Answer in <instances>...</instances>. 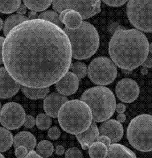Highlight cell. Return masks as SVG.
I'll list each match as a JSON object with an SVG mask.
<instances>
[{"label":"cell","instance_id":"8992f818","mask_svg":"<svg viewBox=\"0 0 152 158\" xmlns=\"http://www.w3.org/2000/svg\"><path fill=\"white\" fill-rule=\"evenodd\" d=\"M127 137L136 150L152 151V115L142 114L133 118L128 125Z\"/></svg>","mask_w":152,"mask_h":158},{"label":"cell","instance_id":"74e56055","mask_svg":"<svg viewBox=\"0 0 152 158\" xmlns=\"http://www.w3.org/2000/svg\"><path fill=\"white\" fill-rule=\"evenodd\" d=\"M4 38L0 36V64L3 63V59H2V50H3V46L4 43Z\"/></svg>","mask_w":152,"mask_h":158},{"label":"cell","instance_id":"8d00e7d4","mask_svg":"<svg viewBox=\"0 0 152 158\" xmlns=\"http://www.w3.org/2000/svg\"><path fill=\"white\" fill-rule=\"evenodd\" d=\"M126 107L123 104L119 103L116 105L115 110L117 112L119 113H123L126 111Z\"/></svg>","mask_w":152,"mask_h":158},{"label":"cell","instance_id":"3957f363","mask_svg":"<svg viewBox=\"0 0 152 158\" xmlns=\"http://www.w3.org/2000/svg\"><path fill=\"white\" fill-rule=\"evenodd\" d=\"M58 117L62 129L75 135L88 129L93 120L90 107L81 100L67 101L60 109Z\"/></svg>","mask_w":152,"mask_h":158},{"label":"cell","instance_id":"44dd1931","mask_svg":"<svg viewBox=\"0 0 152 158\" xmlns=\"http://www.w3.org/2000/svg\"><path fill=\"white\" fill-rule=\"evenodd\" d=\"M29 20L28 17L21 15H13L9 16L5 21L3 26V33L6 36L10 30L15 26L20 24L23 21Z\"/></svg>","mask_w":152,"mask_h":158},{"label":"cell","instance_id":"603a6c76","mask_svg":"<svg viewBox=\"0 0 152 158\" xmlns=\"http://www.w3.org/2000/svg\"><path fill=\"white\" fill-rule=\"evenodd\" d=\"M53 0H23L27 8L35 12H41L48 8Z\"/></svg>","mask_w":152,"mask_h":158},{"label":"cell","instance_id":"60d3db41","mask_svg":"<svg viewBox=\"0 0 152 158\" xmlns=\"http://www.w3.org/2000/svg\"><path fill=\"white\" fill-rule=\"evenodd\" d=\"M55 152L56 154L58 155H62L64 153V148L63 146L61 145H59L56 147V149H55Z\"/></svg>","mask_w":152,"mask_h":158},{"label":"cell","instance_id":"f546056e","mask_svg":"<svg viewBox=\"0 0 152 158\" xmlns=\"http://www.w3.org/2000/svg\"><path fill=\"white\" fill-rule=\"evenodd\" d=\"M65 157L67 158H82L83 154L78 148L72 147L66 151Z\"/></svg>","mask_w":152,"mask_h":158},{"label":"cell","instance_id":"e0dca14e","mask_svg":"<svg viewBox=\"0 0 152 158\" xmlns=\"http://www.w3.org/2000/svg\"><path fill=\"white\" fill-rule=\"evenodd\" d=\"M59 17L66 28L70 29L79 28L82 24L83 19L78 12L72 9H66L62 11Z\"/></svg>","mask_w":152,"mask_h":158},{"label":"cell","instance_id":"7402d4cb","mask_svg":"<svg viewBox=\"0 0 152 158\" xmlns=\"http://www.w3.org/2000/svg\"><path fill=\"white\" fill-rule=\"evenodd\" d=\"M88 154L91 158H107L108 147L103 143L97 141L90 146Z\"/></svg>","mask_w":152,"mask_h":158},{"label":"cell","instance_id":"d6a6232c","mask_svg":"<svg viewBox=\"0 0 152 158\" xmlns=\"http://www.w3.org/2000/svg\"><path fill=\"white\" fill-rule=\"evenodd\" d=\"M103 2L109 6L118 7L125 4L128 0H102Z\"/></svg>","mask_w":152,"mask_h":158},{"label":"cell","instance_id":"7a4b0ae2","mask_svg":"<svg viewBox=\"0 0 152 158\" xmlns=\"http://www.w3.org/2000/svg\"><path fill=\"white\" fill-rule=\"evenodd\" d=\"M112 60L119 68L132 71L142 65L149 52L146 35L140 30L120 29L116 31L109 45Z\"/></svg>","mask_w":152,"mask_h":158},{"label":"cell","instance_id":"ac0fdd59","mask_svg":"<svg viewBox=\"0 0 152 158\" xmlns=\"http://www.w3.org/2000/svg\"><path fill=\"white\" fill-rule=\"evenodd\" d=\"M13 146L16 148L20 146H24L28 151L32 150L36 145V139L33 134L27 132L22 131L17 133L13 139Z\"/></svg>","mask_w":152,"mask_h":158},{"label":"cell","instance_id":"ee69618b","mask_svg":"<svg viewBox=\"0 0 152 158\" xmlns=\"http://www.w3.org/2000/svg\"><path fill=\"white\" fill-rule=\"evenodd\" d=\"M141 73H142V74H143V75H146V74H147V73H148V69H147V68L146 67H144V68L143 69H142V70H141Z\"/></svg>","mask_w":152,"mask_h":158},{"label":"cell","instance_id":"2e32d148","mask_svg":"<svg viewBox=\"0 0 152 158\" xmlns=\"http://www.w3.org/2000/svg\"><path fill=\"white\" fill-rule=\"evenodd\" d=\"M100 136L99 129L95 122H92L90 126L88 129L82 133L76 135V137L80 145L83 150H88L90 146L94 142L98 140Z\"/></svg>","mask_w":152,"mask_h":158},{"label":"cell","instance_id":"83f0119b","mask_svg":"<svg viewBox=\"0 0 152 158\" xmlns=\"http://www.w3.org/2000/svg\"><path fill=\"white\" fill-rule=\"evenodd\" d=\"M70 69L71 72L78 77L79 80L84 78L87 73L86 65L80 62H76L71 64Z\"/></svg>","mask_w":152,"mask_h":158},{"label":"cell","instance_id":"4fadbf2b","mask_svg":"<svg viewBox=\"0 0 152 158\" xmlns=\"http://www.w3.org/2000/svg\"><path fill=\"white\" fill-rule=\"evenodd\" d=\"M79 79L71 71H68L56 83V88L59 93L64 96L74 94L78 90Z\"/></svg>","mask_w":152,"mask_h":158},{"label":"cell","instance_id":"9a60e30c","mask_svg":"<svg viewBox=\"0 0 152 158\" xmlns=\"http://www.w3.org/2000/svg\"><path fill=\"white\" fill-rule=\"evenodd\" d=\"M67 101L68 98L66 96L60 93H53L46 96L44 100V109L45 113L51 117H58L60 109Z\"/></svg>","mask_w":152,"mask_h":158},{"label":"cell","instance_id":"4dcf8cb0","mask_svg":"<svg viewBox=\"0 0 152 158\" xmlns=\"http://www.w3.org/2000/svg\"><path fill=\"white\" fill-rule=\"evenodd\" d=\"M60 134H61L60 131L58 128V127L56 126L53 127L51 128H50L48 132V137L52 140L58 139V138L60 137Z\"/></svg>","mask_w":152,"mask_h":158},{"label":"cell","instance_id":"ba28073f","mask_svg":"<svg viewBox=\"0 0 152 158\" xmlns=\"http://www.w3.org/2000/svg\"><path fill=\"white\" fill-rule=\"evenodd\" d=\"M116 64L110 59L99 56L91 62L87 74L91 81L100 86H106L112 83L117 76Z\"/></svg>","mask_w":152,"mask_h":158},{"label":"cell","instance_id":"6da1fadb","mask_svg":"<svg viewBox=\"0 0 152 158\" xmlns=\"http://www.w3.org/2000/svg\"><path fill=\"white\" fill-rule=\"evenodd\" d=\"M72 47L64 29L43 19L28 20L10 30L5 39V68L21 85L48 87L68 71Z\"/></svg>","mask_w":152,"mask_h":158},{"label":"cell","instance_id":"f35d334b","mask_svg":"<svg viewBox=\"0 0 152 158\" xmlns=\"http://www.w3.org/2000/svg\"><path fill=\"white\" fill-rule=\"evenodd\" d=\"M25 158H41V156L38 154L37 152L33 151V150L29 151Z\"/></svg>","mask_w":152,"mask_h":158},{"label":"cell","instance_id":"d590c367","mask_svg":"<svg viewBox=\"0 0 152 158\" xmlns=\"http://www.w3.org/2000/svg\"><path fill=\"white\" fill-rule=\"evenodd\" d=\"M142 66L146 68H152V54L149 53L147 58L142 64Z\"/></svg>","mask_w":152,"mask_h":158},{"label":"cell","instance_id":"1f68e13d","mask_svg":"<svg viewBox=\"0 0 152 158\" xmlns=\"http://www.w3.org/2000/svg\"><path fill=\"white\" fill-rule=\"evenodd\" d=\"M28 152V150L24 146H18L16 148L15 150V155L17 158H25Z\"/></svg>","mask_w":152,"mask_h":158},{"label":"cell","instance_id":"681fc988","mask_svg":"<svg viewBox=\"0 0 152 158\" xmlns=\"http://www.w3.org/2000/svg\"></svg>","mask_w":152,"mask_h":158},{"label":"cell","instance_id":"ab89813d","mask_svg":"<svg viewBox=\"0 0 152 158\" xmlns=\"http://www.w3.org/2000/svg\"><path fill=\"white\" fill-rule=\"evenodd\" d=\"M27 6L24 4H21L20 6L18 7V8L17 9V12L18 13V14L23 15L27 12Z\"/></svg>","mask_w":152,"mask_h":158},{"label":"cell","instance_id":"7dc6e473","mask_svg":"<svg viewBox=\"0 0 152 158\" xmlns=\"http://www.w3.org/2000/svg\"><path fill=\"white\" fill-rule=\"evenodd\" d=\"M0 158H4V156L0 153Z\"/></svg>","mask_w":152,"mask_h":158},{"label":"cell","instance_id":"d4e9b609","mask_svg":"<svg viewBox=\"0 0 152 158\" xmlns=\"http://www.w3.org/2000/svg\"><path fill=\"white\" fill-rule=\"evenodd\" d=\"M21 4V0H0V12L5 14L17 11Z\"/></svg>","mask_w":152,"mask_h":158},{"label":"cell","instance_id":"836d02e7","mask_svg":"<svg viewBox=\"0 0 152 158\" xmlns=\"http://www.w3.org/2000/svg\"><path fill=\"white\" fill-rule=\"evenodd\" d=\"M36 124V120L35 118L31 115H27L25 117L24 125L27 128H32Z\"/></svg>","mask_w":152,"mask_h":158},{"label":"cell","instance_id":"277c9868","mask_svg":"<svg viewBox=\"0 0 152 158\" xmlns=\"http://www.w3.org/2000/svg\"><path fill=\"white\" fill-rule=\"evenodd\" d=\"M64 30L70 39L74 58H90L97 51L100 43L98 32L90 23L83 21L76 29L65 27Z\"/></svg>","mask_w":152,"mask_h":158},{"label":"cell","instance_id":"5bb4252c","mask_svg":"<svg viewBox=\"0 0 152 158\" xmlns=\"http://www.w3.org/2000/svg\"><path fill=\"white\" fill-rule=\"evenodd\" d=\"M123 132V127L121 123L114 119L105 121L99 127L100 134L106 135L113 143L119 142L122 139Z\"/></svg>","mask_w":152,"mask_h":158},{"label":"cell","instance_id":"484cf974","mask_svg":"<svg viewBox=\"0 0 152 158\" xmlns=\"http://www.w3.org/2000/svg\"><path fill=\"white\" fill-rule=\"evenodd\" d=\"M54 151V146L48 140H43L36 147V152L41 158H48L52 155Z\"/></svg>","mask_w":152,"mask_h":158},{"label":"cell","instance_id":"5b68a950","mask_svg":"<svg viewBox=\"0 0 152 158\" xmlns=\"http://www.w3.org/2000/svg\"><path fill=\"white\" fill-rule=\"evenodd\" d=\"M80 100L90 107L95 122L107 120L115 112V96L110 89L105 86L99 85L87 89L82 94Z\"/></svg>","mask_w":152,"mask_h":158},{"label":"cell","instance_id":"f1b7e54d","mask_svg":"<svg viewBox=\"0 0 152 158\" xmlns=\"http://www.w3.org/2000/svg\"><path fill=\"white\" fill-rule=\"evenodd\" d=\"M36 124L39 129L41 130L48 129L52 124V120L51 117L47 114L41 113L36 117Z\"/></svg>","mask_w":152,"mask_h":158},{"label":"cell","instance_id":"c3c4849f","mask_svg":"<svg viewBox=\"0 0 152 158\" xmlns=\"http://www.w3.org/2000/svg\"><path fill=\"white\" fill-rule=\"evenodd\" d=\"M0 108H1V102H0Z\"/></svg>","mask_w":152,"mask_h":158},{"label":"cell","instance_id":"d6986e66","mask_svg":"<svg viewBox=\"0 0 152 158\" xmlns=\"http://www.w3.org/2000/svg\"><path fill=\"white\" fill-rule=\"evenodd\" d=\"M107 158H137V156L128 147L114 143L108 147Z\"/></svg>","mask_w":152,"mask_h":158},{"label":"cell","instance_id":"9c48e42d","mask_svg":"<svg viewBox=\"0 0 152 158\" xmlns=\"http://www.w3.org/2000/svg\"><path fill=\"white\" fill-rule=\"evenodd\" d=\"M52 7L61 13L66 9L78 12L83 19H87L101 12V0H53Z\"/></svg>","mask_w":152,"mask_h":158},{"label":"cell","instance_id":"f907efd6","mask_svg":"<svg viewBox=\"0 0 152 158\" xmlns=\"http://www.w3.org/2000/svg\"></svg>","mask_w":152,"mask_h":158},{"label":"cell","instance_id":"e575fe53","mask_svg":"<svg viewBox=\"0 0 152 158\" xmlns=\"http://www.w3.org/2000/svg\"><path fill=\"white\" fill-rule=\"evenodd\" d=\"M97 141L103 143L106 146H107V147H109L112 143L111 139L106 135H102L99 136Z\"/></svg>","mask_w":152,"mask_h":158},{"label":"cell","instance_id":"7bdbcfd3","mask_svg":"<svg viewBox=\"0 0 152 158\" xmlns=\"http://www.w3.org/2000/svg\"><path fill=\"white\" fill-rule=\"evenodd\" d=\"M117 121H118L121 123H124L126 119V116L123 113H120L119 115H118L117 117Z\"/></svg>","mask_w":152,"mask_h":158},{"label":"cell","instance_id":"ffe728a7","mask_svg":"<svg viewBox=\"0 0 152 158\" xmlns=\"http://www.w3.org/2000/svg\"><path fill=\"white\" fill-rule=\"evenodd\" d=\"M21 89L25 96L31 100L44 98L48 95L49 91L48 87L33 88L22 86Z\"/></svg>","mask_w":152,"mask_h":158},{"label":"cell","instance_id":"bcb514c9","mask_svg":"<svg viewBox=\"0 0 152 158\" xmlns=\"http://www.w3.org/2000/svg\"><path fill=\"white\" fill-rule=\"evenodd\" d=\"M149 51L151 54H152V42L151 43V44L149 45Z\"/></svg>","mask_w":152,"mask_h":158},{"label":"cell","instance_id":"cb8c5ba5","mask_svg":"<svg viewBox=\"0 0 152 158\" xmlns=\"http://www.w3.org/2000/svg\"><path fill=\"white\" fill-rule=\"evenodd\" d=\"M13 144L12 133L4 128L0 127V152H5L9 150Z\"/></svg>","mask_w":152,"mask_h":158},{"label":"cell","instance_id":"52a82bcc","mask_svg":"<svg viewBox=\"0 0 152 158\" xmlns=\"http://www.w3.org/2000/svg\"><path fill=\"white\" fill-rule=\"evenodd\" d=\"M126 13L133 26L141 31L152 32V0H129Z\"/></svg>","mask_w":152,"mask_h":158},{"label":"cell","instance_id":"8fae6325","mask_svg":"<svg viewBox=\"0 0 152 158\" xmlns=\"http://www.w3.org/2000/svg\"><path fill=\"white\" fill-rule=\"evenodd\" d=\"M117 97L122 102L131 103L138 98L140 94V87L136 81L130 78L119 81L115 86Z\"/></svg>","mask_w":152,"mask_h":158},{"label":"cell","instance_id":"7c38bea8","mask_svg":"<svg viewBox=\"0 0 152 158\" xmlns=\"http://www.w3.org/2000/svg\"><path fill=\"white\" fill-rule=\"evenodd\" d=\"M21 85L7 71L5 67L0 68V98H9L16 95Z\"/></svg>","mask_w":152,"mask_h":158},{"label":"cell","instance_id":"4316f807","mask_svg":"<svg viewBox=\"0 0 152 158\" xmlns=\"http://www.w3.org/2000/svg\"><path fill=\"white\" fill-rule=\"evenodd\" d=\"M38 19H43L47 21L51 22L56 25L63 28V23L60 19L59 15L57 13L53 10H47L44 12L41 13L38 16Z\"/></svg>","mask_w":152,"mask_h":158},{"label":"cell","instance_id":"f6af8a7d","mask_svg":"<svg viewBox=\"0 0 152 158\" xmlns=\"http://www.w3.org/2000/svg\"><path fill=\"white\" fill-rule=\"evenodd\" d=\"M3 26H4V23L2 20L1 19V18L0 17V31L3 28Z\"/></svg>","mask_w":152,"mask_h":158},{"label":"cell","instance_id":"30bf717a","mask_svg":"<svg viewBox=\"0 0 152 158\" xmlns=\"http://www.w3.org/2000/svg\"><path fill=\"white\" fill-rule=\"evenodd\" d=\"M25 117L24 109L16 102L6 103L0 110V123L7 129L20 128L24 125Z\"/></svg>","mask_w":152,"mask_h":158},{"label":"cell","instance_id":"b9f144b4","mask_svg":"<svg viewBox=\"0 0 152 158\" xmlns=\"http://www.w3.org/2000/svg\"><path fill=\"white\" fill-rule=\"evenodd\" d=\"M37 16V12L31 10L28 13V19L29 20H32V19H36L38 18Z\"/></svg>","mask_w":152,"mask_h":158}]
</instances>
